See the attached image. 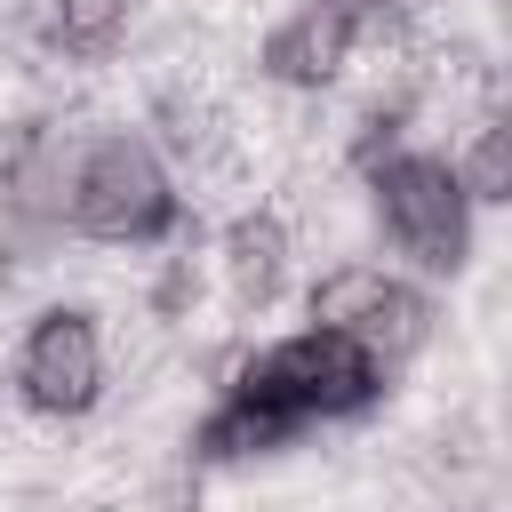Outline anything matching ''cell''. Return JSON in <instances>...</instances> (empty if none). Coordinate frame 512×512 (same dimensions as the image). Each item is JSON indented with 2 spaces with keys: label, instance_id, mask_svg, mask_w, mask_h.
<instances>
[{
  "label": "cell",
  "instance_id": "cell-1",
  "mask_svg": "<svg viewBox=\"0 0 512 512\" xmlns=\"http://www.w3.org/2000/svg\"><path fill=\"white\" fill-rule=\"evenodd\" d=\"M64 224L80 240H104V248H160L184 232V192L160 160L152 136L136 128H112L96 136L72 176H64Z\"/></svg>",
  "mask_w": 512,
  "mask_h": 512
},
{
  "label": "cell",
  "instance_id": "cell-2",
  "mask_svg": "<svg viewBox=\"0 0 512 512\" xmlns=\"http://www.w3.org/2000/svg\"><path fill=\"white\" fill-rule=\"evenodd\" d=\"M224 392H248L296 424H336V416H368L384 400V368L352 344V336H328V328H296V336H272L256 344Z\"/></svg>",
  "mask_w": 512,
  "mask_h": 512
},
{
  "label": "cell",
  "instance_id": "cell-3",
  "mask_svg": "<svg viewBox=\"0 0 512 512\" xmlns=\"http://www.w3.org/2000/svg\"><path fill=\"white\" fill-rule=\"evenodd\" d=\"M368 176V200H376V224L384 240L424 264V272H464L472 264V200L456 184V160L448 152H384Z\"/></svg>",
  "mask_w": 512,
  "mask_h": 512
},
{
  "label": "cell",
  "instance_id": "cell-4",
  "mask_svg": "<svg viewBox=\"0 0 512 512\" xmlns=\"http://www.w3.org/2000/svg\"><path fill=\"white\" fill-rule=\"evenodd\" d=\"M304 328H328V336H352L384 376L408 360V352H424V336H432V304L400 280V272H384V264H336V272H320L312 280V296H304Z\"/></svg>",
  "mask_w": 512,
  "mask_h": 512
},
{
  "label": "cell",
  "instance_id": "cell-5",
  "mask_svg": "<svg viewBox=\"0 0 512 512\" xmlns=\"http://www.w3.org/2000/svg\"><path fill=\"white\" fill-rule=\"evenodd\" d=\"M16 392L40 416H88L104 400V328L80 304H56L16 344Z\"/></svg>",
  "mask_w": 512,
  "mask_h": 512
},
{
  "label": "cell",
  "instance_id": "cell-6",
  "mask_svg": "<svg viewBox=\"0 0 512 512\" xmlns=\"http://www.w3.org/2000/svg\"><path fill=\"white\" fill-rule=\"evenodd\" d=\"M384 24H392L384 0H304L296 16H280V24L264 32L256 72H264L272 88H328V80H344L352 48H360L368 32H384Z\"/></svg>",
  "mask_w": 512,
  "mask_h": 512
},
{
  "label": "cell",
  "instance_id": "cell-7",
  "mask_svg": "<svg viewBox=\"0 0 512 512\" xmlns=\"http://www.w3.org/2000/svg\"><path fill=\"white\" fill-rule=\"evenodd\" d=\"M216 264H224L232 304H240V312H264V304L280 296V280H288V224H280L272 208L232 216L224 240H216Z\"/></svg>",
  "mask_w": 512,
  "mask_h": 512
},
{
  "label": "cell",
  "instance_id": "cell-8",
  "mask_svg": "<svg viewBox=\"0 0 512 512\" xmlns=\"http://www.w3.org/2000/svg\"><path fill=\"white\" fill-rule=\"evenodd\" d=\"M296 432H304L296 416H280V408L248 400V392H216V408L200 416L192 448H200L208 464H240V456H272V448H288Z\"/></svg>",
  "mask_w": 512,
  "mask_h": 512
},
{
  "label": "cell",
  "instance_id": "cell-9",
  "mask_svg": "<svg viewBox=\"0 0 512 512\" xmlns=\"http://www.w3.org/2000/svg\"><path fill=\"white\" fill-rule=\"evenodd\" d=\"M456 184L472 208H504L512 200V120H480L464 160H456Z\"/></svg>",
  "mask_w": 512,
  "mask_h": 512
},
{
  "label": "cell",
  "instance_id": "cell-10",
  "mask_svg": "<svg viewBox=\"0 0 512 512\" xmlns=\"http://www.w3.org/2000/svg\"><path fill=\"white\" fill-rule=\"evenodd\" d=\"M128 8L136 0H48V40L64 56H104V48H120Z\"/></svg>",
  "mask_w": 512,
  "mask_h": 512
}]
</instances>
